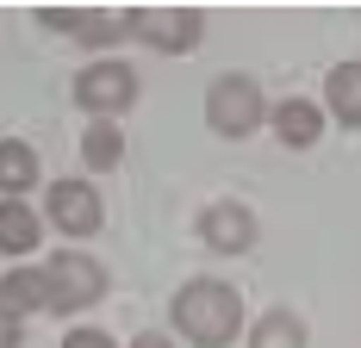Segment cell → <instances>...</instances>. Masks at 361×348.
<instances>
[{"instance_id": "obj_1", "label": "cell", "mask_w": 361, "mask_h": 348, "mask_svg": "<svg viewBox=\"0 0 361 348\" xmlns=\"http://www.w3.org/2000/svg\"><path fill=\"white\" fill-rule=\"evenodd\" d=\"M175 330L193 348H224L243 330V299L224 280H193V286H180V299H175Z\"/></svg>"}, {"instance_id": "obj_2", "label": "cell", "mask_w": 361, "mask_h": 348, "mask_svg": "<svg viewBox=\"0 0 361 348\" xmlns=\"http://www.w3.org/2000/svg\"><path fill=\"white\" fill-rule=\"evenodd\" d=\"M44 286H50V311H81L106 292V268L81 249H63L44 261Z\"/></svg>"}, {"instance_id": "obj_3", "label": "cell", "mask_w": 361, "mask_h": 348, "mask_svg": "<svg viewBox=\"0 0 361 348\" xmlns=\"http://www.w3.org/2000/svg\"><path fill=\"white\" fill-rule=\"evenodd\" d=\"M206 118H212L218 137H250L262 125V94H255L250 75H218L212 94H206Z\"/></svg>"}, {"instance_id": "obj_4", "label": "cell", "mask_w": 361, "mask_h": 348, "mask_svg": "<svg viewBox=\"0 0 361 348\" xmlns=\"http://www.w3.org/2000/svg\"><path fill=\"white\" fill-rule=\"evenodd\" d=\"M75 100L87 106L94 118H112V112H125V106L137 100V75L125 69V63H94V69L75 75Z\"/></svg>"}, {"instance_id": "obj_5", "label": "cell", "mask_w": 361, "mask_h": 348, "mask_svg": "<svg viewBox=\"0 0 361 348\" xmlns=\"http://www.w3.org/2000/svg\"><path fill=\"white\" fill-rule=\"evenodd\" d=\"M44 211H50V224H56V230H69V237L100 230V218H106L87 180H56V187H50V199H44Z\"/></svg>"}, {"instance_id": "obj_6", "label": "cell", "mask_w": 361, "mask_h": 348, "mask_svg": "<svg viewBox=\"0 0 361 348\" xmlns=\"http://www.w3.org/2000/svg\"><path fill=\"white\" fill-rule=\"evenodd\" d=\"M131 32L144 37V44H156V50L180 56V50H193V44H200V13H175V6H149V13H131Z\"/></svg>"}, {"instance_id": "obj_7", "label": "cell", "mask_w": 361, "mask_h": 348, "mask_svg": "<svg viewBox=\"0 0 361 348\" xmlns=\"http://www.w3.org/2000/svg\"><path fill=\"white\" fill-rule=\"evenodd\" d=\"M200 237H206V249H218V255H243V249L255 243V218L237 199H218V206H206V218H200Z\"/></svg>"}, {"instance_id": "obj_8", "label": "cell", "mask_w": 361, "mask_h": 348, "mask_svg": "<svg viewBox=\"0 0 361 348\" xmlns=\"http://www.w3.org/2000/svg\"><path fill=\"white\" fill-rule=\"evenodd\" d=\"M50 32H75L87 44H112L118 32H131V13H44Z\"/></svg>"}, {"instance_id": "obj_9", "label": "cell", "mask_w": 361, "mask_h": 348, "mask_svg": "<svg viewBox=\"0 0 361 348\" xmlns=\"http://www.w3.org/2000/svg\"><path fill=\"white\" fill-rule=\"evenodd\" d=\"M274 131H281L287 149H312L318 131H324V118H318V106H312V100H281V106H274Z\"/></svg>"}, {"instance_id": "obj_10", "label": "cell", "mask_w": 361, "mask_h": 348, "mask_svg": "<svg viewBox=\"0 0 361 348\" xmlns=\"http://www.w3.org/2000/svg\"><path fill=\"white\" fill-rule=\"evenodd\" d=\"M50 305V286H44V274H32V268H13V274L0 280V311L25 317V311H44Z\"/></svg>"}, {"instance_id": "obj_11", "label": "cell", "mask_w": 361, "mask_h": 348, "mask_svg": "<svg viewBox=\"0 0 361 348\" xmlns=\"http://www.w3.org/2000/svg\"><path fill=\"white\" fill-rule=\"evenodd\" d=\"M0 249H6V255L37 249V211L25 206V199H0Z\"/></svg>"}, {"instance_id": "obj_12", "label": "cell", "mask_w": 361, "mask_h": 348, "mask_svg": "<svg viewBox=\"0 0 361 348\" xmlns=\"http://www.w3.org/2000/svg\"><path fill=\"white\" fill-rule=\"evenodd\" d=\"M324 100H330V112H336L343 125H361V63H343V69H330Z\"/></svg>"}, {"instance_id": "obj_13", "label": "cell", "mask_w": 361, "mask_h": 348, "mask_svg": "<svg viewBox=\"0 0 361 348\" xmlns=\"http://www.w3.org/2000/svg\"><path fill=\"white\" fill-rule=\"evenodd\" d=\"M250 348H305V323L293 311H268L250 330Z\"/></svg>"}, {"instance_id": "obj_14", "label": "cell", "mask_w": 361, "mask_h": 348, "mask_svg": "<svg viewBox=\"0 0 361 348\" xmlns=\"http://www.w3.org/2000/svg\"><path fill=\"white\" fill-rule=\"evenodd\" d=\"M32 180H37V156L25 143H0V187L6 193H25Z\"/></svg>"}, {"instance_id": "obj_15", "label": "cell", "mask_w": 361, "mask_h": 348, "mask_svg": "<svg viewBox=\"0 0 361 348\" xmlns=\"http://www.w3.org/2000/svg\"><path fill=\"white\" fill-rule=\"evenodd\" d=\"M81 156H87L94 168H112V162L125 156V137L112 131L106 118H94V125H87V137H81Z\"/></svg>"}, {"instance_id": "obj_16", "label": "cell", "mask_w": 361, "mask_h": 348, "mask_svg": "<svg viewBox=\"0 0 361 348\" xmlns=\"http://www.w3.org/2000/svg\"><path fill=\"white\" fill-rule=\"evenodd\" d=\"M63 348H118L112 336H100V330H69V342Z\"/></svg>"}, {"instance_id": "obj_17", "label": "cell", "mask_w": 361, "mask_h": 348, "mask_svg": "<svg viewBox=\"0 0 361 348\" xmlns=\"http://www.w3.org/2000/svg\"><path fill=\"white\" fill-rule=\"evenodd\" d=\"M0 348H25V330H19L13 311H0Z\"/></svg>"}, {"instance_id": "obj_18", "label": "cell", "mask_w": 361, "mask_h": 348, "mask_svg": "<svg viewBox=\"0 0 361 348\" xmlns=\"http://www.w3.org/2000/svg\"><path fill=\"white\" fill-rule=\"evenodd\" d=\"M131 348H169V342H162V336H137Z\"/></svg>"}]
</instances>
